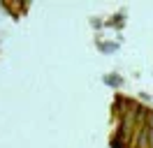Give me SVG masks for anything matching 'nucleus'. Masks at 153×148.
<instances>
[{
	"label": "nucleus",
	"instance_id": "f257e3e1",
	"mask_svg": "<svg viewBox=\"0 0 153 148\" xmlns=\"http://www.w3.org/2000/svg\"><path fill=\"white\" fill-rule=\"evenodd\" d=\"M118 144L123 148H153V111L134 102H121Z\"/></svg>",
	"mask_w": 153,
	"mask_h": 148
}]
</instances>
